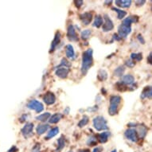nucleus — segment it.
Returning <instances> with one entry per match:
<instances>
[{
  "instance_id": "obj_27",
  "label": "nucleus",
  "mask_w": 152,
  "mask_h": 152,
  "mask_svg": "<svg viewBox=\"0 0 152 152\" xmlns=\"http://www.w3.org/2000/svg\"><path fill=\"white\" fill-rule=\"evenodd\" d=\"M103 25V17L100 15H96L95 18L94 23H93V26L94 27L99 28Z\"/></svg>"
},
{
  "instance_id": "obj_41",
  "label": "nucleus",
  "mask_w": 152,
  "mask_h": 152,
  "mask_svg": "<svg viewBox=\"0 0 152 152\" xmlns=\"http://www.w3.org/2000/svg\"><path fill=\"white\" fill-rule=\"evenodd\" d=\"M18 151V148L15 146H13L11 148H10L7 152H17Z\"/></svg>"
},
{
  "instance_id": "obj_44",
  "label": "nucleus",
  "mask_w": 152,
  "mask_h": 152,
  "mask_svg": "<svg viewBox=\"0 0 152 152\" xmlns=\"http://www.w3.org/2000/svg\"><path fill=\"white\" fill-rule=\"evenodd\" d=\"M26 118H27V115H23V116H22V118H21V119H20L21 122H23V121H25Z\"/></svg>"
},
{
  "instance_id": "obj_40",
  "label": "nucleus",
  "mask_w": 152,
  "mask_h": 152,
  "mask_svg": "<svg viewBox=\"0 0 152 152\" xmlns=\"http://www.w3.org/2000/svg\"><path fill=\"white\" fill-rule=\"evenodd\" d=\"M145 3H146V1H144V0H142V1H135V3H136L137 6H142Z\"/></svg>"
},
{
  "instance_id": "obj_1",
  "label": "nucleus",
  "mask_w": 152,
  "mask_h": 152,
  "mask_svg": "<svg viewBox=\"0 0 152 152\" xmlns=\"http://www.w3.org/2000/svg\"><path fill=\"white\" fill-rule=\"evenodd\" d=\"M93 64V50L88 49L82 53V62H81V73L83 75L87 74L88 71L92 67Z\"/></svg>"
},
{
  "instance_id": "obj_34",
  "label": "nucleus",
  "mask_w": 152,
  "mask_h": 152,
  "mask_svg": "<svg viewBox=\"0 0 152 152\" xmlns=\"http://www.w3.org/2000/svg\"><path fill=\"white\" fill-rule=\"evenodd\" d=\"M97 143V139L95 136H90L87 140L88 146H94Z\"/></svg>"
},
{
  "instance_id": "obj_38",
  "label": "nucleus",
  "mask_w": 152,
  "mask_h": 152,
  "mask_svg": "<svg viewBox=\"0 0 152 152\" xmlns=\"http://www.w3.org/2000/svg\"><path fill=\"white\" fill-rule=\"evenodd\" d=\"M103 151V148L100 147H95L94 150H93V151L92 152H102Z\"/></svg>"
},
{
  "instance_id": "obj_21",
  "label": "nucleus",
  "mask_w": 152,
  "mask_h": 152,
  "mask_svg": "<svg viewBox=\"0 0 152 152\" xmlns=\"http://www.w3.org/2000/svg\"><path fill=\"white\" fill-rule=\"evenodd\" d=\"M136 132H137L138 136H140L141 139H143L147 134V128L145 127L144 125H140L138 127V131H136Z\"/></svg>"
},
{
  "instance_id": "obj_2",
  "label": "nucleus",
  "mask_w": 152,
  "mask_h": 152,
  "mask_svg": "<svg viewBox=\"0 0 152 152\" xmlns=\"http://www.w3.org/2000/svg\"><path fill=\"white\" fill-rule=\"evenodd\" d=\"M121 97L120 96H112L110 98V106L108 108V112L111 115H115L117 114L119 105L121 102Z\"/></svg>"
},
{
  "instance_id": "obj_28",
  "label": "nucleus",
  "mask_w": 152,
  "mask_h": 152,
  "mask_svg": "<svg viewBox=\"0 0 152 152\" xmlns=\"http://www.w3.org/2000/svg\"><path fill=\"white\" fill-rule=\"evenodd\" d=\"M124 72L125 67L124 66L120 65V66H119V67L115 69L113 74H114V76H115V77H122L123 75H124Z\"/></svg>"
},
{
  "instance_id": "obj_26",
  "label": "nucleus",
  "mask_w": 152,
  "mask_h": 152,
  "mask_svg": "<svg viewBox=\"0 0 152 152\" xmlns=\"http://www.w3.org/2000/svg\"><path fill=\"white\" fill-rule=\"evenodd\" d=\"M112 10H114V11H115V12L117 13L118 19H124V18L127 15V12H126V11L120 10V9H118V8L112 7Z\"/></svg>"
},
{
  "instance_id": "obj_46",
  "label": "nucleus",
  "mask_w": 152,
  "mask_h": 152,
  "mask_svg": "<svg viewBox=\"0 0 152 152\" xmlns=\"http://www.w3.org/2000/svg\"><path fill=\"white\" fill-rule=\"evenodd\" d=\"M78 152H90V151L87 149H84V150H80V151H79Z\"/></svg>"
},
{
  "instance_id": "obj_6",
  "label": "nucleus",
  "mask_w": 152,
  "mask_h": 152,
  "mask_svg": "<svg viewBox=\"0 0 152 152\" xmlns=\"http://www.w3.org/2000/svg\"><path fill=\"white\" fill-rule=\"evenodd\" d=\"M104 23H103V31L104 32H109V31L113 30L114 24H113V22L110 18L109 16L107 15H104Z\"/></svg>"
},
{
  "instance_id": "obj_10",
  "label": "nucleus",
  "mask_w": 152,
  "mask_h": 152,
  "mask_svg": "<svg viewBox=\"0 0 152 152\" xmlns=\"http://www.w3.org/2000/svg\"><path fill=\"white\" fill-rule=\"evenodd\" d=\"M43 101L45 103V104L52 105L56 102V96L53 92H47L43 96Z\"/></svg>"
},
{
  "instance_id": "obj_35",
  "label": "nucleus",
  "mask_w": 152,
  "mask_h": 152,
  "mask_svg": "<svg viewBox=\"0 0 152 152\" xmlns=\"http://www.w3.org/2000/svg\"><path fill=\"white\" fill-rule=\"evenodd\" d=\"M41 151V145L40 143H36L35 146L32 148L31 152H40Z\"/></svg>"
},
{
  "instance_id": "obj_33",
  "label": "nucleus",
  "mask_w": 152,
  "mask_h": 152,
  "mask_svg": "<svg viewBox=\"0 0 152 152\" xmlns=\"http://www.w3.org/2000/svg\"><path fill=\"white\" fill-rule=\"evenodd\" d=\"M88 117L87 115H84L82 119L80 120V122L78 123V127H85V125L88 124Z\"/></svg>"
},
{
  "instance_id": "obj_39",
  "label": "nucleus",
  "mask_w": 152,
  "mask_h": 152,
  "mask_svg": "<svg viewBox=\"0 0 152 152\" xmlns=\"http://www.w3.org/2000/svg\"><path fill=\"white\" fill-rule=\"evenodd\" d=\"M138 39H139V41H140V42L142 43V44H144L145 43V40L143 39V37H142V35H140V34L138 35Z\"/></svg>"
},
{
  "instance_id": "obj_9",
  "label": "nucleus",
  "mask_w": 152,
  "mask_h": 152,
  "mask_svg": "<svg viewBox=\"0 0 152 152\" xmlns=\"http://www.w3.org/2000/svg\"><path fill=\"white\" fill-rule=\"evenodd\" d=\"M67 37L68 39L71 41V42H77L78 41L77 34L76 33V30H75L74 26L72 25H69L68 26Z\"/></svg>"
},
{
  "instance_id": "obj_5",
  "label": "nucleus",
  "mask_w": 152,
  "mask_h": 152,
  "mask_svg": "<svg viewBox=\"0 0 152 152\" xmlns=\"http://www.w3.org/2000/svg\"><path fill=\"white\" fill-rule=\"evenodd\" d=\"M124 136L127 140L133 142H136L139 140L137 132H136V130L133 129V128H128L124 132Z\"/></svg>"
},
{
  "instance_id": "obj_15",
  "label": "nucleus",
  "mask_w": 152,
  "mask_h": 152,
  "mask_svg": "<svg viewBox=\"0 0 152 152\" xmlns=\"http://www.w3.org/2000/svg\"><path fill=\"white\" fill-rule=\"evenodd\" d=\"M65 54L68 58H69L71 60H73L75 58V51L74 49L72 47V45H67L65 46Z\"/></svg>"
},
{
  "instance_id": "obj_30",
  "label": "nucleus",
  "mask_w": 152,
  "mask_h": 152,
  "mask_svg": "<svg viewBox=\"0 0 152 152\" xmlns=\"http://www.w3.org/2000/svg\"><path fill=\"white\" fill-rule=\"evenodd\" d=\"M92 35V31L91 30H85L81 32V38L83 40H88Z\"/></svg>"
},
{
  "instance_id": "obj_17",
  "label": "nucleus",
  "mask_w": 152,
  "mask_h": 152,
  "mask_svg": "<svg viewBox=\"0 0 152 152\" xmlns=\"http://www.w3.org/2000/svg\"><path fill=\"white\" fill-rule=\"evenodd\" d=\"M111 133L110 132H104L100 133L98 135V140L100 141V143H105L108 140V138L110 137Z\"/></svg>"
},
{
  "instance_id": "obj_16",
  "label": "nucleus",
  "mask_w": 152,
  "mask_h": 152,
  "mask_svg": "<svg viewBox=\"0 0 152 152\" xmlns=\"http://www.w3.org/2000/svg\"><path fill=\"white\" fill-rule=\"evenodd\" d=\"M152 96V90L151 87V86H147L145 87V88L142 90V93H141V96L140 97L142 99H151Z\"/></svg>"
},
{
  "instance_id": "obj_43",
  "label": "nucleus",
  "mask_w": 152,
  "mask_h": 152,
  "mask_svg": "<svg viewBox=\"0 0 152 152\" xmlns=\"http://www.w3.org/2000/svg\"><path fill=\"white\" fill-rule=\"evenodd\" d=\"M151 58H152V54L151 53H150L149 56H148V62H149V64H151Z\"/></svg>"
},
{
  "instance_id": "obj_19",
  "label": "nucleus",
  "mask_w": 152,
  "mask_h": 152,
  "mask_svg": "<svg viewBox=\"0 0 152 152\" xmlns=\"http://www.w3.org/2000/svg\"><path fill=\"white\" fill-rule=\"evenodd\" d=\"M135 22H137V17H135V16H129L128 18H126L125 19H124L122 25L126 26H130V27H131V26H132V23H135Z\"/></svg>"
},
{
  "instance_id": "obj_18",
  "label": "nucleus",
  "mask_w": 152,
  "mask_h": 152,
  "mask_svg": "<svg viewBox=\"0 0 152 152\" xmlns=\"http://www.w3.org/2000/svg\"><path fill=\"white\" fill-rule=\"evenodd\" d=\"M115 3L118 7L122 8H128L132 4V1L131 0H116Z\"/></svg>"
},
{
  "instance_id": "obj_14",
  "label": "nucleus",
  "mask_w": 152,
  "mask_h": 152,
  "mask_svg": "<svg viewBox=\"0 0 152 152\" xmlns=\"http://www.w3.org/2000/svg\"><path fill=\"white\" fill-rule=\"evenodd\" d=\"M60 40H61L60 32H57L56 33V34H55L54 39H53V41L52 42V44H51V47H50V53H52L54 51L55 49L57 48V46H58L59 42H60Z\"/></svg>"
},
{
  "instance_id": "obj_22",
  "label": "nucleus",
  "mask_w": 152,
  "mask_h": 152,
  "mask_svg": "<svg viewBox=\"0 0 152 152\" xmlns=\"http://www.w3.org/2000/svg\"><path fill=\"white\" fill-rule=\"evenodd\" d=\"M62 118V115L60 114V113H56L54 115H51L50 117V120H49V122L50 124H57L61 120Z\"/></svg>"
},
{
  "instance_id": "obj_11",
  "label": "nucleus",
  "mask_w": 152,
  "mask_h": 152,
  "mask_svg": "<svg viewBox=\"0 0 152 152\" xmlns=\"http://www.w3.org/2000/svg\"><path fill=\"white\" fill-rule=\"evenodd\" d=\"M80 19L83 23V25H89L92 20V15L89 12H85L80 15Z\"/></svg>"
},
{
  "instance_id": "obj_36",
  "label": "nucleus",
  "mask_w": 152,
  "mask_h": 152,
  "mask_svg": "<svg viewBox=\"0 0 152 152\" xmlns=\"http://www.w3.org/2000/svg\"><path fill=\"white\" fill-rule=\"evenodd\" d=\"M125 64H126V65H127V66H128V67H130V68H132L135 66V62H134V61H133L132 59H129V60L126 61Z\"/></svg>"
},
{
  "instance_id": "obj_29",
  "label": "nucleus",
  "mask_w": 152,
  "mask_h": 152,
  "mask_svg": "<svg viewBox=\"0 0 152 152\" xmlns=\"http://www.w3.org/2000/svg\"><path fill=\"white\" fill-rule=\"evenodd\" d=\"M98 79L100 80V81H104V80H106L107 78V72L104 69H100L98 72L97 76Z\"/></svg>"
},
{
  "instance_id": "obj_37",
  "label": "nucleus",
  "mask_w": 152,
  "mask_h": 152,
  "mask_svg": "<svg viewBox=\"0 0 152 152\" xmlns=\"http://www.w3.org/2000/svg\"><path fill=\"white\" fill-rule=\"evenodd\" d=\"M74 3L76 4V7H80L83 5V1H80V0L75 1Z\"/></svg>"
},
{
  "instance_id": "obj_42",
  "label": "nucleus",
  "mask_w": 152,
  "mask_h": 152,
  "mask_svg": "<svg viewBox=\"0 0 152 152\" xmlns=\"http://www.w3.org/2000/svg\"><path fill=\"white\" fill-rule=\"evenodd\" d=\"M113 38H114V39H115V40H116V41H120V39H121V38L119 37V35L116 34H115L113 35Z\"/></svg>"
},
{
  "instance_id": "obj_4",
  "label": "nucleus",
  "mask_w": 152,
  "mask_h": 152,
  "mask_svg": "<svg viewBox=\"0 0 152 152\" xmlns=\"http://www.w3.org/2000/svg\"><path fill=\"white\" fill-rule=\"evenodd\" d=\"M27 107L30 110H34L37 113H40L44 110V106L40 101L37 100H31L27 103Z\"/></svg>"
},
{
  "instance_id": "obj_3",
  "label": "nucleus",
  "mask_w": 152,
  "mask_h": 152,
  "mask_svg": "<svg viewBox=\"0 0 152 152\" xmlns=\"http://www.w3.org/2000/svg\"><path fill=\"white\" fill-rule=\"evenodd\" d=\"M92 123H93V126H94L95 129L98 131V132H101V131H105V130L108 129L107 120H105L104 117H103L101 115H98L96 117H95L92 120Z\"/></svg>"
},
{
  "instance_id": "obj_47",
  "label": "nucleus",
  "mask_w": 152,
  "mask_h": 152,
  "mask_svg": "<svg viewBox=\"0 0 152 152\" xmlns=\"http://www.w3.org/2000/svg\"><path fill=\"white\" fill-rule=\"evenodd\" d=\"M111 152H117V151H116V150H113V151H112Z\"/></svg>"
},
{
  "instance_id": "obj_48",
  "label": "nucleus",
  "mask_w": 152,
  "mask_h": 152,
  "mask_svg": "<svg viewBox=\"0 0 152 152\" xmlns=\"http://www.w3.org/2000/svg\"><path fill=\"white\" fill-rule=\"evenodd\" d=\"M69 152H72V151H69Z\"/></svg>"
},
{
  "instance_id": "obj_7",
  "label": "nucleus",
  "mask_w": 152,
  "mask_h": 152,
  "mask_svg": "<svg viewBox=\"0 0 152 152\" xmlns=\"http://www.w3.org/2000/svg\"><path fill=\"white\" fill-rule=\"evenodd\" d=\"M33 130H34V124H33V123H27V124L22 128L21 132H22V135H23L26 139H28V138H30V136H32Z\"/></svg>"
},
{
  "instance_id": "obj_23",
  "label": "nucleus",
  "mask_w": 152,
  "mask_h": 152,
  "mask_svg": "<svg viewBox=\"0 0 152 152\" xmlns=\"http://www.w3.org/2000/svg\"><path fill=\"white\" fill-rule=\"evenodd\" d=\"M58 133H59V128H58V127H53V128H52V129L50 130V132H48L47 135H46V137H45V139L46 140H50V139H52V138H53L54 136H56Z\"/></svg>"
},
{
  "instance_id": "obj_8",
  "label": "nucleus",
  "mask_w": 152,
  "mask_h": 152,
  "mask_svg": "<svg viewBox=\"0 0 152 152\" xmlns=\"http://www.w3.org/2000/svg\"><path fill=\"white\" fill-rule=\"evenodd\" d=\"M132 32V27L121 25L118 27V34L120 38H126Z\"/></svg>"
},
{
  "instance_id": "obj_31",
  "label": "nucleus",
  "mask_w": 152,
  "mask_h": 152,
  "mask_svg": "<svg viewBox=\"0 0 152 152\" xmlns=\"http://www.w3.org/2000/svg\"><path fill=\"white\" fill-rule=\"evenodd\" d=\"M131 58H132V61L135 60L136 61H140L142 59V54L141 53H132V55H131Z\"/></svg>"
},
{
  "instance_id": "obj_25",
  "label": "nucleus",
  "mask_w": 152,
  "mask_h": 152,
  "mask_svg": "<svg viewBox=\"0 0 152 152\" xmlns=\"http://www.w3.org/2000/svg\"><path fill=\"white\" fill-rule=\"evenodd\" d=\"M51 116L50 112H45V113H43L42 115H39L38 116L36 117V120H39L41 122H45V121H47L50 117Z\"/></svg>"
},
{
  "instance_id": "obj_12",
  "label": "nucleus",
  "mask_w": 152,
  "mask_h": 152,
  "mask_svg": "<svg viewBox=\"0 0 152 152\" xmlns=\"http://www.w3.org/2000/svg\"><path fill=\"white\" fill-rule=\"evenodd\" d=\"M69 73V69L68 68H58L55 71V74L57 75V77L65 79L68 77V75Z\"/></svg>"
},
{
  "instance_id": "obj_13",
  "label": "nucleus",
  "mask_w": 152,
  "mask_h": 152,
  "mask_svg": "<svg viewBox=\"0 0 152 152\" xmlns=\"http://www.w3.org/2000/svg\"><path fill=\"white\" fill-rule=\"evenodd\" d=\"M120 83H122L124 85H132L135 83V77L131 74L124 75L123 76Z\"/></svg>"
},
{
  "instance_id": "obj_20",
  "label": "nucleus",
  "mask_w": 152,
  "mask_h": 152,
  "mask_svg": "<svg viewBox=\"0 0 152 152\" xmlns=\"http://www.w3.org/2000/svg\"><path fill=\"white\" fill-rule=\"evenodd\" d=\"M50 126L48 124H39L37 125V128H36V131H37V134L38 135H43L44 133L47 132L48 129H49Z\"/></svg>"
},
{
  "instance_id": "obj_45",
  "label": "nucleus",
  "mask_w": 152,
  "mask_h": 152,
  "mask_svg": "<svg viewBox=\"0 0 152 152\" xmlns=\"http://www.w3.org/2000/svg\"><path fill=\"white\" fill-rule=\"evenodd\" d=\"M69 107H66V109L64 111V113H65V114H69Z\"/></svg>"
},
{
  "instance_id": "obj_32",
  "label": "nucleus",
  "mask_w": 152,
  "mask_h": 152,
  "mask_svg": "<svg viewBox=\"0 0 152 152\" xmlns=\"http://www.w3.org/2000/svg\"><path fill=\"white\" fill-rule=\"evenodd\" d=\"M70 66V63L65 58H62L61 59V61L60 65H58L56 69H58V68H69Z\"/></svg>"
},
{
  "instance_id": "obj_24",
  "label": "nucleus",
  "mask_w": 152,
  "mask_h": 152,
  "mask_svg": "<svg viewBox=\"0 0 152 152\" xmlns=\"http://www.w3.org/2000/svg\"><path fill=\"white\" fill-rule=\"evenodd\" d=\"M65 147V140L64 139L63 136L60 137L58 140V148L56 150L57 152H60L61 150H63V148Z\"/></svg>"
}]
</instances>
